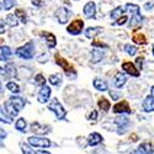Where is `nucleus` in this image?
<instances>
[{
    "label": "nucleus",
    "instance_id": "nucleus-23",
    "mask_svg": "<svg viewBox=\"0 0 154 154\" xmlns=\"http://www.w3.org/2000/svg\"><path fill=\"white\" fill-rule=\"evenodd\" d=\"M115 123L119 125V127H127L128 125H130V120H128V117L121 115V116L115 119Z\"/></svg>",
    "mask_w": 154,
    "mask_h": 154
},
{
    "label": "nucleus",
    "instance_id": "nucleus-25",
    "mask_svg": "<svg viewBox=\"0 0 154 154\" xmlns=\"http://www.w3.org/2000/svg\"><path fill=\"white\" fill-rule=\"evenodd\" d=\"M0 121L4 122V123H11L12 122V119L6 113V111L3 107H0Z\"/></svg>",
    "mask_w": 154,
    "mask_h": 154
},
{
    "label": "nucleus",
    "instance_id": "nucleus-19",
    "mask_svg": "<svg viewBox=\"0 0 154 154\" xmlns=\"http://www.w3.org/2000/svg\"><path fill=\"white\" fill-rule=\"evenodd\" d=\"M101 31H102L101 27H89L84 31V35L86 38H95Z\"/></svg>",
    "mask_w": 154,
    "mask_h": 154
},
{
    "label": "nucleus",
    "instance_id": "nucleus-48",
    "mask_svg": "<svg viewBox=\"0 0 154 154\" xmlns=\"http://www.w3.org/2000/svg\"><path fill=\"white\" fill-rule=\"evenodd\" d=\"M150 96L154 99V86H152V88H150Z\"/></svg>",
    "mask_w": 154,
    "mask_h": 154
},
{
    "label": "nucleus",
    "instance_id": "nucleus-11",
    "mask_svg": "<svg viewBox=\"0 0 154 154\" xmlns=\"http://www.w3.org/2000/svg\"><path fill=\"white\" fill-rule=\"evenodd\" d=\"M41 35H42V37L45 38V41H46L48 48H54V47H56V45H57V40H56V36H54L53 33L46 32V31H45V32H42Z\"/></svg>",
    "mask_w": 154,
    "mask_h": 154
},
{
    "label": "nucleus",
    "instance_id": "nucleus-39",
    "mask_svg": "<svg viewBox=\"0 0 154 154\" xmlns=\"http://www.w3.org/2000/svg\"><path fill=\"white\" fill-rule=\"evenodd\" d=\"M6 22L4 20H0V33H4L6 31Z\"/></svg>",
    "mask_w": 154,
    "mask_h": 154
},
{
    "label": "nucleus",
    "instance_id": "nucleus-9",
    "mask_svg": "<svg viewBox=\"0 0 154 154\" xmlns=\"http://www.w3.org/2000/svg\"><path fill=\"white\" fill-rule=\"evenodd\" d=\"M122 69L127 74H130L132 76H136V78H138V76H139V70H138V68H136V66L132 62H125L122 64Z\"/></svg>",
    "mask_w": 154,
    "mask_h": 154
},
{
    "label": "nucleus",
    "instance_id": "nucleus-46",
    "mask_svg": "<svg viewBox=\"0 0 154 154\" xmlns=\"http://www.w3.org/2000/svg\"><path fill=\"white\" fill-rule=\"evenodd\" d=\"M93 45H94L95 47H101V48H102V47H104V48H106V47H107L106 45H104V43H99V42H94Z\"/></svg>",
    "mask_w": 154,
    "mask_h": 154
},
{
    "label": "nucleus",
    "instance_id": "nucleus-18",
    "mask_svg": "<svg viewBox=\"0 0 154 154\" xmlns=\"http://www.w3.org/2000/svg\"><path fill=\"white\" fill-rule=\"evenodd\" d=\"M143 110L146 112H152L154 111V99L152 96H147L143 101Z\"/></svg>",
    "mask_w": 154,
    "mask_h": 154
},
{
    "label": "nucleus",
    "instance_id": "nucleus-2",
    "mask_svg": "<svg viewBox=\"0 0 154 154\" xmlns=\"http://www.w3.org/2000/svg\"><path fill=\"white\" fill-rule=\"evenodd\" d=\"M48 109L51 111H53L54 115H56V117L58 120H63L64 117H66V110H64L63 105L59 102V100L57 97H53V100L51 101V104L48 105Z\"/></svg>",
    "mask_w": 154,
    "mask_h": 154
},
{
    "label": "nucleus",
    "instance_id": "nucleus-52",
    "mask_svg": "<svg viewBox=\"0 0 154 154\" xmlns=\"http://www.w3.org/2000/svg\"><path fill=\"white\" fill-rule=\"evenodd\" d=\"M0 147H3V143L2 142H0Z\"/></svg>",
    "mask_w": 154,
    "mask_h": 154
},
{
    "label": "nucleus",
    "instance_id": "nucleus-47",
    "mask_svg": "<svg viewBox=\"0 0 154 154\" xmlns=\"http://www.w3.org/2000/svg\"><path fill=\"white\" fill-rule=\"evenodd\" d=\"M36 154H51V153L45 152V150H38V152H36Z\"/></svg>",
    "mask_w": 154,
    "mask_h": 154
},
{
    "label": "nucleus",
    "instance_id": "nucleus-22",
    "mask_svg": "<svg viewBox=\"0 0 154 154\" xmlns=\"http://www.w3.org/2000/svg\"><path fill=\"white\" fill-rule=\"evenodd\" d=\"M125 11H126V9H123V8L119 6V8L113 9V10L111 11L110 16H111V19H112V20H119L120 17H122V16H123V12H125Z\"/></svg>",
    "mask_w": 154,
    "mask_h": 154
},
{
    "label": "nucleus",
    "instance_id": "nucleus-12",
    "mask_svg": "<svg viewBox=\"0 0 154 154\" xmlns=\"http://www.w3.org/2000/svg\"><path fill=\"white\" fill-rule=\"evenodd\" d=\"M113 112L115 113H130L131 109H130V105H128L126 101H122V102H119V104H116L113 106Z\"/></svg>",
    "mask_w": 154,
    "mask_h": 154
},
{
    "label": "nucleus",
    "instance_id": "nucleus-7",
    "mask_svg": "<svg viewBox=\"0 0 154 154\" xmlns=\"http://www.w3.org/2000/svg\"><path fill=\"white\" fill-rule=\"evenodd\" d=\"M49 97H51V88L47 86V85L42 86L40 89V91H38V97H37L38 102H41V104H46V102L49 100Z\"/></svg>",
    "mask_w": 154,
    "mask_h": 154
},
{
    "label": "nucleus",
    "instance_id": "nucleus-29",
    "mask_svg": "<svg viewBox=\"0 0 154 154\" xmlns=\"http://www.w3.org/2000/svg\"><path fill=\"white\" fill-rule=\"evenodd\" d=\"M15 16H16V19H21V21H22V23H26V19H27V16H26V12H25L23 10H21V9H17L16 11H15Z\"/></svg>",
    "mask_w": 154,
    "mask_h": 154
},
{
    "label": "nucleus",
    "instance_id": "nucleus-1",
    "mask_svg": "<svg viewBox=\"0 0 154 154\" xmlns=\"http://www.w3.org/2000/svg\"><path fill=\"white\" fill-rule=\"evenodd\" d=\"M33 54H35L33 42H27L26 45H23L16 49V56L22 59H31L33 58Z\"/></svg>",
    "mask_w": 154,
    "mask_h": 154
},
{
    "label": "nucleus",
    "instance_id": "nucleus-38",
    "mask_svg": "<svg viewBox=\"0 0 154 154\" xmlns=\"http://www.w3.org/2000/svg\"><path fill=\"white\" fill-rule=\"evenodd\" d=\"M110 95H111V97L113 100H119L121 97V94L119 91H115V90H110Z\"/></svg>",
    "mask_w": 154,
    "mask_h": 154
},
{
    "label": "nucleus",
    "instance_id": "nucleus-27",
    "mask_svg": "<svg viewBox=\"0 0 154 154\" xmlns=\"http://www.w3.org/2000/svg\"><path fill=\"white\" fill-rule=\"evenodd\" d=\"M26 126H27V123H26V121H25L23 119H19L16 121V123H15V128L17 131H20V132L26 131Z\"/></svg>",
    "mask_w": 154,
    "mask_h": 154
},
{
    "label": "nucleus",
    "instance_id": "nucleus-32",
    "mask_svg": "<svg viewBox=\"0 0 154 154\" xmlns=\"http://www.w3.org/2000/svg\"><path fill=\"white\" fill-rule=\"evenodd\" d=\"M2 4H3L4 10H10V9H12L16 5V0H4Z\"/></svg>",
    "mask_w": 154,
    "mask_h": 154
},
{
    "label": "nucleus",
    "instance_id": "nucleus-24",
    "mask_svg": "<svg viewBox=\"0 0 154 154\" xmlns=\"http://www.w3.org/2000/svg\"><path fill=\"white\" fill-rule=\"evenodd\" d=\"M10 27H16L17 25H19V20L16 19V16L15 15H11V14H9L8 16H6V21H5Z\"/></svg>",
    "mask_w": 154,
    "mask_h": 154
},
{
    "label": "nucleus",
    "instance_id": "nucleus-50",
    "mask_svg": "<svg viewBox=\"0 0 154 154\" xmlns=\"http://www.w3.org/2000/svg\"><path fill=\"white\" fill-rule=\"evenodd\" d=\"M2 9H3V4H2V3H0V10H2Z\"/></svg>",
    "mask_w": 154,
    "mask_h": 154
},
{
    "label": "nucleus",
    "instance_id": "nucleus-33",
    "mask_svg": "<svg viewBox=\"0 0 154 154\" xmlns=\"http://www.w3.org/2000/svg\"><path fill=\"white\" fill-rule=\"evenodd\" d=\"M123 49H125V52L127 54H130V56H134L137 53V48L134 46H132V45H126Z\"/></svg>",
    "mask_w": 154,
    "mask_h": 154
},
{
    "label": "nucleus",
    "instance_id": "nucleus-16",
    "mask_svg": "<svg viewBox=\"0 0 154 154\" xmlns=\"http://www.w3.org/2000/svg\"><path fill=\"white\" fill-rule=\"evenodd\" d=\"M143 16L140 14H137V15H132L131 20H130V23H128V27L130 29H134V27H138L140 23L143 22Z\"/></svg>",
    "mask_w": 154,
    "mask_h": 154
},
{
    "label": "nucleus",
    "instance_id": "nucleus-30",
    "mask_svg": "<svg viewBox=\"0 0 154 154\" xmlns=\"http://www.w3.org/2000/svg\"><path fill=\"white\" fill-rule=\"evenodd\" d=\"M6 88L9 89L11 93H14V94L20 93V88H19V85H17L16 83H14V82H9V83L6 84Z\"/></svg>",
    "mask_w": 154,
    "mask_h": 154
},
{
    "label": "nucleus",
    "instance_id": "nucleus-17",
    "mask_svg": "<svg viewBox=\"0 0 154 154\" xmlns=\"http://www.w3.org/2000/svg\"><path fill=\"white\" fill-rule=\"evenodd\" d=\"M104 56H105V53H104V51L102 49H100V48H94L93 49V52H91V62L93 63H97V62H100L102 58H104Z\"/></svg>",
    "mask_w": 154,
    "mask_h": 154
},
{
    "label": "nucleus",
    "instance_id": "nucleus-35",
    "mask_svg": "<svg viewBox=\"0 0 154 154\" xmlns=\"http://www.w3.org/2000/svg\"><path fill=\"white\" fill-rule=\"evenodd\" d=\"M35 83L37 85H41V86H45V83H46V79L42 74H37L36 78H35Z\"/></svg>",
    "mask_w": 154,
    "mask_h": 154
},
{
    "label": "nucleus",
    "instance_id": "nucleus-45",
    "mask_svg": "<svg viewBox=\"0 0 154 154\" xmlns=\"http://www.w3.org/2000/svg\"><path fill=\"white\" fill-rule=\"evenodd\" d=\"M32 4L36 5V6H38V8L42 6V2H41V0H32Z\"/></svg>",
    "mask_w": 154,
    "mask_h": 154
},
{
    "label": "nucleus",
    "instance_id": "nucleus-10",
    "mask_svg": "<svg viewBox=\"0 0 154 154\" xmlns=\"http://www.w3.org/2000/svg\"><path fill=\"white\" fill-rule=\"evenodd\" d=\"M137 154H153L154 153V146L152 143H142L136 150Z\"/></svg>",
    "mask_w": 154,
    "mask_h": 154
},
{
    "label": "nucleus",
    "instance_id": "nucleus-42",
    "mask_svg": "<svg viewBox=\"0 0 154 154\" xmlns=\"http://www.w3.org/2000/svg\"><path fill=\"white\" fill-rule=\"evenodd\" d=\"M96 117H97V112L96 111H93L90 115H89V120H96Z\"/></svg>",
    "mask_w": 154,
    "mask_h": 154
},
{
    "label": "nucleus",
    "instance_id": "nucleus-36",
    "mask_svg": "<svg viewBox=\"0 0 154 154\" xmlns=\"http://www.w3.org/2000/svg\"><path fill=\"white\" fill-rule=\"evenodd\" d=\"M21 150H22L23 154H36V152H33V149L27 144H22L21 146Z\"/></svg>",
    "mask_w": 154,
    "mask_h": 154
},
{
    "label": "nucleus",
    "instance_id": "nucleus-28",
    "mask_svg": "<svg viewBox=\"0 0 154 154\" xmlns=\"http://www.w3.org/2000/svg\"><path fill=\"white\" fill-rule=\"evenodd\" d=\"M49 83L54 85V86H59L60 85V82H62V78H60V75L59 74H53V75H51L49 76Z\"/></svg>",
    "mask_w": 154,
    "mask_h": 154
},
{
    "label": "nucleus",
    "instance_id": "nucleus-13",
    "mask_svg": "<svg viewBox=\"0 0 154 154\" xmlns=\"http://www.w3.org/2000/svg\"><path fill=\"white\" fill-rule=\"evenodd\" d=\"M11 54H12V51L9 46L0 47V60L2 62H8L11 57Z\"/></svg>",
    "mask_w": 154,
    "mask_h": 154
},
{
    "label": "nucleus",
    "instance_id": "nucleus-3",
    "mask_svg": "<svg viewBox=\"0 0 154 154\" xmlns=\"http://www.w3.org/2000/svg\"><path fill=\"white\" fill-rule=\"evenodd\" d=\"M27 142L32 146V147H38V148H48L51 147V140L46 137H38V136H32L29 137Z\"/></svg>",
    "mask_w": 154,
    "mask_h": 154
},
{
    "label": "nucleus",
    "instance_id": "nucleus-26",
    "mask_svg": "<svg viewBox=\"0 0 154 154\" xmlns=\"http://www.w3.org/2000/svg\"><path fill=\"white\" fill-rule=\"evenodd\" d=\"M126 11H130L132 15L140 14V9H139V6L136 5V4H131V3L126 5Z\"/></svg>",
    "mask_w": 154,
    "mask_h": 154
},
{
    "label": "nucleus",
    "instance_id": "nucleus-14",
    "mask_svg": "<svg viewBox=\"0 0 154 154\" xmlns=\"http://www.w3.org/2000/svg\"><path fill=\"white\" fill-rule=\"evenodd\" d=\"M101 142H102V137H101V134H100V133L94 132V133H91L90 136H89L88 143H89V146H90V147L97 146V144H100Z\"/></svg>",
    "mask_w": 154,
    "mask_h": 154
},
{
    "label": "nucleus",
    "instance_id": "nucleus-49",
    "mask_svg": "<svg viewBox=\"0 0 154 154\" xmlns=\"http://www.w3.org/2000/svg\"><path fill=\"white\" fill-rule=\"evenodd\" d=\"M3 91V85H2V83H0V93Z\"/></svg>",
    "mask_w": 154,
    "mask_h": 154
},
{
    "label": "nucleus",
    "instance_id": "nucleus-15",
    "mask_svg": "<svg viewBox=\"0 0 154 154\" xmlns=\"http://www.w3.org/2000/svg\"><path fill=\"white\" fill-rule=\"evenodd\" d=\"M126 82H127V76H126V74H123V73H117L116 75H115V80H113V84H115V86L116 88H122L125 84H126Z\"/></svg>",
    "mask_w": 154,
    "mask_h": 154
},
{
    "label": "nucleus",
    "instance_id": "nucleus-6",
    "mask_svg": "<svg viewBox=\"0 0 154 154\" xmlns=\"http://www.w3.org/2000/svg\"><path fill=\"white\" fill-rule=\"evenodd\" d=\"M84 15L88 19H95L96 16V4L94 2H89L84 5Z\"/></svg>",
    "mask_w": 154,
    "mask_h": 154
},
{
    "label": "nucleus",
    "instance_id": "nucleus-5",
    "mask_svg": "<svg viewBox=\"0 0 154 154\" xmlns=\"http://www.w3.org/2000/svg\"><path fill=\"white\" fill-rule=\"evenodd\" d=\"M83 27H84V21L83 20H74L67 27V31L70 35H79L83 31Z\"/></svg>",
    "mask_w": 154,
    "mask_h": 154
},
{
    "label": "nucleus",
    "instance_id": "nucleus-34",
    "mask_svg": "<svg viewBox=\"0 0 154 154\" xmlns=\"http://www.w3.org/2000/svg\"><path fill=\"white\" fill-rule=\"evenodd\" d=\"M57 63L59 64L60 67H63V68H64V70H66V72H68V70L73 69V68L69 66V64L67 63V60H66V59H63V58H57Z\"/></svg>",
    "mask_w": 154,
    "mask_h": 154
},
{
    "label": "nucleus",
    "instance_id": "nucleus-44",
    "mask_svg": "<svg viewBox=\"0 0 154 154\" xmlns=\"http://www.w3.org/2000/svg\"><path fill=\"white\" fill-rule=\"evenodd\" d=\"M5 137H6V131L4 130V128L0 127V139H3V138H5Z\"/></svg>",
    "mask_w": 154,
    "mask_h": 154
},
{
    "label": "nucleus",
    "instance_id": "nucleus-4",
    "mask_svg": "<svg viewBox=\"0 0 154 154\" xmlns=\"http://www.w3.org/2000/svg\"><path fill=\"white\" fill-rule=\"evenodd\" d=\"M72 15H73V11L69 8H66V6L59 8L56 12V17L58 19L59 23H67Z\"/></svg>",
    "mask_w": 154,
    "mask_h": 154
},
{
    "label": "nucleus",
    "instance_id": "nucleus-51",
    "mask_svg": "<svg viewBox=\"0 0 154 154\" xmlns=\"http://www.w3.org/2000/svg\"><path fill=\"white\" fill-rule=\"evenodd\" d=\"M153 56H154V46H153Z\"/></svg>",
    "mask_w": 154,
    "mask_h": 154
},
{
    "label": "nucleus",
    "instance_id": "nucleus-41",
    "mask_svg": "<svg viewBox=\"0 0 154 154\" xmlns=\"http://www.w3.org/2000/svg\"><path fill=\"white\" fill-rule=\"evenodd\" d=\"M127 19H128V17H127L126 15H123L122 17H120V19L117 20V25H125V23L127 22Z\"/></svg>",
    "mask_w": 154,
    "mask_h": 154
},
{
    "label": "nucleus",
    "instance_id": "nucleus-40",
    "mask_svg": "<svg viewBox=\"0 0 154 154\" xmlns=\"http://www.w3.org/2000/svg\"><path fill=\"white\" fill-rule=\"evenodd\" d=\"M153 8H154V2H153V0H152V2H148V3L144 4V9H146V10H152Z\"/></svg>",
    "mask_w": 154,
    "mask_h": 154
},
{
    "label": "nucleus",
    "instance_id": "nucleus-20",
    "mask_svg": "<svg viewBox=\"0 0 154 154\" xmlns=\"http://www.w3.org/2000/svg\"><path fill=\"white\" fill-rule=\"evenodd\" d=\"M93 84H94V88H96L97 90H100V91H106V90H109L107 83H106L105 80H102V79H94Z\"/></svg>",
    "mask_w": 154,
    "mask_h": 154
},
{
    "label": "nucleus",
    "instance_id": "nucleus-31",
    "mask_svg": "<svg viewBox=\"0 0 154 154\" xmlns=\"http://www.w3.org/2000/svg\"><path fill=\"white\" fill-rule=\"evenodd\" d=\"M99 106H100V109H101V110H104V111H107V110L111 107L110 101H109V100H106V99H104V97H102V99L99 101Z\"/></svg>",
    "mask_w": 154,
    "mask_h": 154
},
{
    "label": "nucleus",
    "instance_id": "nucleus-37",
    "mask_svg": "<svg viewBox=\"0 0 154 154\" xmlns=\"http://www.w3.org/2000/svg\"><path fill=\"white\" fill-rule=\"evenodd\" d=\"M133 41H134L136 43H139V45H144V43H146V38H144L143 35H136V36L133 37Z\"/></svg>",
    "mask_w": 154,
    "mask_h": 154
},
{
    "label": "nucleus",
    "instance_id": "nucleus-8",
    "mask_svg": "<svg viewBox=\"0 0 154 154\" xmlns=\"http://www.w3.org/2000/svg\"><path fill=\"white\" fill-rule=\"evenodd\" d=\"M8 101L10 102V104L12 105V107H14L17 112L20 110H22L23 106H25V104H26V100H25L23 97H20V96H11Z\"/></svg>",
    "mask_w": 154,
    "mask_h": 154
},
{
    "label": "nucleus",
    "instance_id": "nucleus-21",
    "mask_svg": "<svg viewBox=\"0 0 154 154\" xmlns=\"http://www.w3.org/2000/svg\"><path fill=\"white\" fill-rule=\"evenodd\" d=\"M4 69H5L6 78H16V69H15V66L12 63L8 64L6 67H4Z\"/></svg>",
    "mask_w": 154,
    "mask_h": 154
},
{
    "label": "nucleus",
    "instance_id": "nucleus-43",
    "mask_svg": "<svg viewBox=\"0 0 154 154\" xmlns=\"http://www.w3.org/2000/svg\"><path fill=\"white\" fill-rule=\"evenodd\" d=\"M137 64H138V69H140V68H142V66H143V58L142 57H138L137 58Z\"/></svg>",
    "mask_w": 154,
    "mask_h": 154
}]
</instances>
